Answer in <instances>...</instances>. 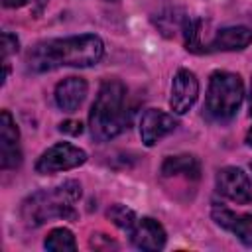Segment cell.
Here are the masks:
<instances>
[{"mask_svg": "<svg viewBox=\"0 0 252 252\" xmlns=\"http://www.w3.org/2000/svg\"><path fill=\"white\" fill-rule=\"evenodd\" d=\"M106 219H108L114 226H118V228H122V230H126V232H130L132 226H134L136 220H138L136 213H134L130 207L122 205V203L110 205V207L106 209Z\"/></svg>", "mask_w": 252, "mask_h": 252, "instance_id": "17", "label": "cell"}, {"mask_svg": "<svg viewBox=\"0 0 252 252\" xmlns=\"http://www.w3.org/2000/svg\"><path fill=\"white\" fill-rule=\"evenodd\" d=\"M252 43V30L246 26H228L215 33L207 51H242Z\"/></svg>", "mask_w": 252, "mask_h": 252, "instance_id": "13", "label": "cell"}, {"mask_svg": "<svg viewBox=\"0 0 252 252\" xmlns=\"http://www.w3.org/2000/svg\"><path fill=\"white\" fill-rule=\"evenodd\" d=\"M244 100V83L238 73L213 71L209 77V87L205 94L203 112L211 122L226 124L230 122Z\"/></svg>", "mask_w": 252, "mask_h": 252, "instance_id": "4", "label": "cell"}, {"mask_svg": "<svg viewBox=\"0 0 252 252\" xmlns=\"http://www.w3.org/2000/svg\"><path fill=\"white\" fill-rule=\"evenodd\" d=\"M244 142H246V146H248V148H252V126L248 128V132H246V138H244Z\"/></svg>", "mask_w": 252, "mask_h": 252, "instance_id": "23", "label": "cell"}, {"mask_svg": "<svg viewBox=\"0 0 252 252\" xmlns=\"http://www.w3.org/2000/svg\"><path fill=\"white\" fill-rule=\"evenodd\" d=\"M177 128V118L161 108H148L144 110L140 118V138L142 144L152 148L156 146L161 138L171 134Z\"/></svg>", "mask_w": 252, "mask_h": 252, "instance_id": "9", "label": "cell"}, {"mask_svg": "<svg viewBox=\"0 0 252 252\" xmlns=\"http://www.w3.org/2000/svg\"><path fill=\"white\" fill-rule=\"evenodd\" d=\"M102 55V39L94 33H81L35 43L26 55V65L33 73H45L59 67H93Z\"/></svg>", "mask_w": 252, "mask_h": 252, "instance_id": "1", "label": "cell"}, {"mask_svg": "<svg viewBox=\"0 0 252 252\" xmlns=\"http://www.w3.org/2000/svg\"><path fill=\"white\" fill-rule=\"evenodd\" d=\"M83 189L75 179H67L55 187L39 189L28 195L20 205V217L28 226H41L53 219L75 220V203L81 199Z\"/></svg>", "mask_w": 252, "mask_h": 252, "instance_id": "3", "label": "cell"}, {"mask_svg": "<svg viewBox=\"0 0 252 252\" xmlns=\"http://www.w3.org/2000/svg\"><path fill=\"white\" fill-rule=\"evenodd\" d=\"M128 89L120 79H104L89 110V130L94 142H110L130 128Z\"/></svg>", "mask_w": 252, "mask_h": 252, "instance_id": "2", "label": "cell"}, {"mask_svg": "<svg viewBox=\"0 0 252 252\" xmlns=\"http://www.w3.org/2000/svg\"><path fill=\"white\" fill-rule=\"evenodd\" d=\"M85 130L81 120H63L59 124V132L61 134H69V136H81Z\"/></svg>", "mask_w": 252, "mask_h": 252, "instance_id": "19", "label": "cell"}, {"mask_svg": "<svg viewBox=\"0 0 252 252\" xmlns=\"http://www.w3.org/2000/svg\"><path fill=\"white\" fill-rule=\"evenodd\" d=\"M112 2H118V0H112Z\"/></svg>", "mask_w": 252, "mask_h": 252, "instance_id": "25", "label": "cell"}, {"mask_svg": "<svg viewBox=\"0 0 252 252\" xmlns=\"http://www.w3.org/2000/svg\"><path fill=\"white\" fill-rule=\"evenodd\" d=\"M201 26H203V22L199 18H189V16H185V20L181 24L185 49L191 53H205L207 51V47L201 43Z\"/></svg>", "mask_w": 252, "mask_h": 252, "instance_id": "16", "label": "cell"}, {"mask_svg": "<svg viewBox=\"0 0 252 252\" xmlns=\"http://www.w3.org/2000/svg\"><path fill=\"white\" fill-rule=\"evenodd\" d=\"M130 234V242L138 248V250H148V252H156L161 250L167 242V232L161 226V222H158L152 217H142L136 220V224L132 226Z\"/></svg>", "mask_w": 252, "mask_h": 252, "instance_id": "10", "label": "cell"}, {"mask_svg": "<svg viewBox=\"0 0 252 252\" xmlns=\"http://www.w3.org/2000/svg\"><path fill=\"white\" fill-rule=\"evenodd\" d=\"M22 163L20 128L10 110L0 112V167L4 171L16 169Z\"/></svg>", "mask_w": 252, "mask_h": 252, "instance_id": "8", "label": "cell"}, {"mask_svg": "<svg viewBox=\"0 0 252 252\" xmlns=\"http://www.w3.org/2000/svg\"><path fill=\"white\" fill-rule=\"evenodd\" d=\"M30 2H32V12L37 18V16H41V12L45 10V6H47L49 0H30Z\"/></svg>", "mask_w": 252, "mask_h": 252, "instance_id": "21", "label": "cell"}, {"mask_svg": "<svg viewBox=\"0 0 252 252\" xmlns=\"http://www.w3.org/2000/svg\"><path fill=\"white\" fill-rule=\"evenodd\" d=\"M211 217L220 228L232 232L244 246L252 248V215L250 213H234L226 207L215 205L211 209Z\"/></svg>", "mask_w": 252, "mask_h": 252, "instance_id": "11", "label": "cell"}, {"mask_svg": "<svg viewBox=\"0 0 252 252\" xmlns=\"http://www.w3.org/2000/svg\"><path fill=\"white\" fill-rule=\"evenodd\" d=\"M215 187L217 193L222 195L224 199L236 203V205H248L252 203V181L248 173L240 167L226 165L217 171L215 177Z\"/></svg>", "mask_w": 252, "mask_h": 252, "instance_id": "6", "label": "cell"}, {"mask_svg": "<svg viewBox=\"0 0 252 252\" xmlns=\"http://www.w3.org/2000/svg\"><path fill=\"white\" fill-rule=\"evenodd\" d=\"M26 4H28V0H2L4 8H22Z\"/></svg>", "mask_w": 252, "mask_h": 252, "instance_id": "22", "label": "cell"}, {"mask_svg": "<svg viewBox=\"0 0 252 252\" xmlns=\"http://www.w3.org/2000/svg\"><path fill=\"white\" fill-rule=\"evenodd\" d=\"M18 49H20L18 37L10 32H2V61H8V57L18 53Z\"/></svg>", "mask_w": 252, "mask_h": 252, "instance_id": "18", "label": "cell"}, {"mask_svg": "<svg viewBox=\"0 0 252 252\" xmlns=\"http://www.w3.org/2000/svg\"><path fill=\"white\" fill-rule=\"evenodd\" d=\"M89 93V83L83 79V77H65L61 79L57 85H55V93H53V98H55V104L59 110L63 112H75L85 96Z\"/></svg>", "mask_w": 252, "mask_h": 252, "instance_id": "12", "label": "cell"}, {"mask_svg": "<svg viewBox=\"0 0 252 252\" xmlns=\"http://www.w3.org/2000/svg\"><path fill=\"white\" fill-rule=\"evenodd\" d=\"M91 246H93L94 250H104V248H110V246L116 248V242L110 240L106 234H93V238H91Z\"/></svg>", "mask_w": 252, "mask_h": 252, "instance_id": "20", "label": "cell"}, {"mask_svg": "<svg viewBox=\"0 0 252 252\" xmlns=\"http://www.w3.org/2000/svg\"><path fill=\"white\" fill-rule=\"evenodd\" d=\"M43 248L51 252H73L77 250V240H75V234L67 226H57L47 232L43 240Z\"/></svg>", "mask_w": 252, "mask_h": 252, "instance_id": "15", "label": "cell"}, {"mask_svg": "<svg viewBox=\"0 0 252 252\" xmlns=\"http://www.w3.org/2000/svg\"><path fill=\"white\" fill-rule=\"evenodd\" d=\"M250 91H252V85H250Z\"/></svg>", "mask_w": 252, "mask_h": 252, "instance_id": "26", "label": "cell"}, {"mask_svg": "<svg viewBox=\"0 0 252 252\" xmlns=\"http://www.w3.org/2000/svg\"><path fill=\"white\" fill-rule=\"evenodd\" d=\"M161 177H185V179H199L201 177V163L193 154H177L167 156L159 167Z\"/></svg>", "mask_w": 252, "mask_h": 252, "instance_id": "14", "label": "cell"}, {"mask_svg": "<svg viewBox=\"0 0 252 252\" xmlns=\"http://www.w3.org/2000/svg\"><path fill=\"white\" fill-rule=\"evenodd\" d=\"M199 98V79L189 69H177L171 79V94H169V108L173 114L183 116L187 114Z\"/></svg>", "mask_w": 252, "mask_h": 252, "instance_id": "7", "label": "cell"}, {"mask_svg": "<svg viewBox=\"0 0 252 252\" xmlns=\"http://www.w3.org/2000/svg\"><path fill=\"white\" fill-rule=\"evenodd\" d=\"M89 159L87 152L71 142H57L49 146L35 161V171L39 175H55L61 171L75 169Z\"/></svg>", "mask_w": 252, "mask_h": 252, "instance_id": "5", "label": "cell"}, {"mask_svg": "<svg viewBox=\"0 0 252 252\" xmlns=\"http://www.w3.org/2000/svg\"><path fill=\"white\" fill-rule=\"evenodd\" d=\"M250 171H252V161H250Z\"/></svg>", "mask_w": 252, "mask_h": 252, "instance_id": "24", "label": "cell"}]
</instances>
